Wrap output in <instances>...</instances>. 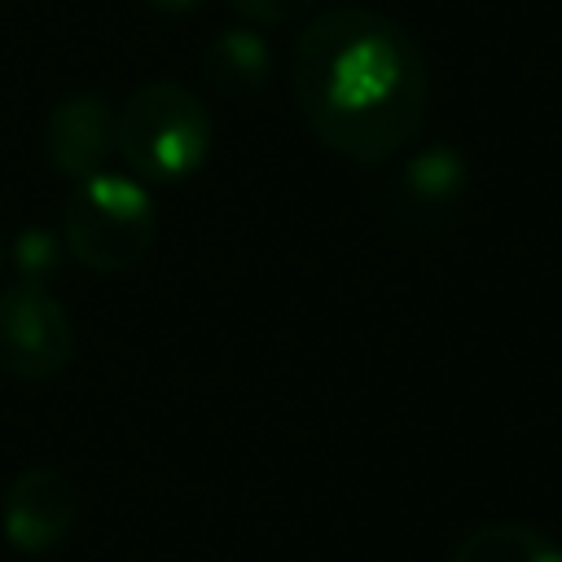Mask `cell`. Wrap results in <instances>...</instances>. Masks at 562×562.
Instances as JSON below:
<instances>
[{"label":"cell","instance_id":"1","mask_svg":"<svg viewBox=\"0 0 562 562\" xmlns=\"http://www.w3.org/2000/svg\"><path fill=\"white\" fill-rule=\"evenodd\" d=\"M290 88L312 136L356 167L400 158L430 110L426 53L404 22L369 4H334L299 31Z\"/></svg>","mask_w":562,"mask_h":562},{"label":"cell","instance_id":"10","mask_svg":"<svg viewBox=\"0 0 562 562\" xmlns=\"http://www.w3.org/2000/svg\"><path fill=\"white\" fill-rule=\"evenodd\" d=\"M4 246H9V268H13V277L26 281V285H48V281L61 272V263H66V241H61V233H53V228H44V224L18 228L13 241H4Z\"/></svg>","mask_w":562,"mask_h":562},{"label":"cell","instance_id":"2","mask_svg":"<svg viewBox=\"0 0 562 562\" xmlns=\"http://www.w3.org/2000/svg\"><path fill=\"white\" fill-rule=\"evenodd\" d=\"M211 110L176 79H149L114 110V154L145 184L193 180L211 154Z\"/></svg>","mask_w":562,"mask_h":562},{"label":"cell","instance_id":"9","mask_svg":"<svg viewBox=\"0 0 562 562\" xmlns=\"http://www.w3.org/2000/svg\"><path fill=\"white\" fill-rule=\"evenodd\" d=\"M448 562H562V544L527 522H483L461 536Z\"/></svg>","mask_w":562,"mask_h":562},{"label":"cell","instance_id":"7","mask_svg":"<svg viewBox=\"0 0 562 562\" xmlns=\"http://www.w3.org/2000/svg\"><path fill=\"white\" fill-rule=\"evenodd\" d=\"M470 189V167L461 149L452 145H430L404 158V167L391 180V211H400L408 224H439L461 206Z\"/></svg>","mask_w":562,"mask_h":562},{"label":"cell","instance_id":"8","mask_svg":"<svg viewBox=\"0 0 562 562\" xmlns=\"http://www.w3.org/2000/svg\"><path fill=\"white\" fill-rule=\"evenodd\" d=\"M202 70L224 97H241L246 101L268 83V70H272L268 40L259 35V26H224V31H215L206 40Z\"/></svg>","mask_w":562,"mask_h":562},{"label":"cell","instance_id":"12","mask_svg":"<svg viewBox=\"0 0 562 562\" xmlns=\"http://www.w3.org/2000/svg\"><path fill=\"white\" fill-rule=\"evenodd\" d=\"M149 9H158V13H198L206 0H145Z\"/></svg>","mask_w":562,"mask_h":562},{"label":"cell","instance_id":"4","mask_svg":"<svg viewBox=\"0 0 562 562\" xmlns=\"http://www.w3.org/2000/svg\"><path fill=\"white\" fill-rule=\"evenodd\" d=\"M75 356V325L48 285L9 281L0 290V369L22 382L57 378Z\"/></svg>","mask_w":562,"mask_h":562},{"label":"cell","instance_id":"3","mask_svg":"<svg viewBox=\"0 0 562 562\" xmlns=\"http://www.w3.org/2000/svg\"><path fill=\"white\" fill-rule=\"evenodd\" d=\"M158 237V211L145 180L123 171H97L70 184L61 202L66 255L92 272L136 268Z\"/></svg>","mask_w":562,"mask_h":562},{"label":"cell","instance_id":"6","mask_svg":"<svg viewBox=\"0 0 562 562\" xmlns=\"http://www.w3.org/2000/svg\"><path fill=\"white\" fill-rule=\"evenodd\" d=\"M44 154L66 180L105 171L114 154V105L97 92L61 97L44 119Z\"/></svg>","mask_w":562,"mask_h":562},{"label":"cell","instance_id":"11","mask_svg":"<svg viewBox=\"0 0 562 562\" xmlns=\"http://www.w3.org/2000/svg\"><path fill=\"white\" fill-rule=\"evenodd\" d=\"M316 0H228V9L246 22V26H285L303 13H312Z\"/></svg>","mask_w":562,"mask_h":562},{"label":"cell","instance_id":"5","mask_svg":"<svg viewBox=\"0 0 562 562\" xmlns=\"http://www.w3.org/2000/svg\"><path fill=\"white\" fill-rule=\"evenodd\" d=\"M79 518L75 483L53 465L22 470L4 492V540L22 553L57 549Z\"/></svg>","mask_w":562,"mask_h":562},{"label":"cell","instance_id":"13","mask_svg":"<svg viewBox=\"0 0 562 562\" xmlns=\"http://www.w3.org/2000/svg\"><path fill=\"white\" fill-rule=\"evenodd\" d=\"M4 268H9V246H4V237H0V277H4Z\"/></svg>","mask_w":562,"mask_h":562}]
</instances>
